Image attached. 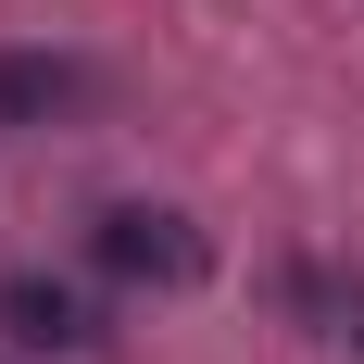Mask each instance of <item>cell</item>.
<instances>
[{"label": "cell", "instance_id": "1", "mask_svg": "<svg viewBox=\"0 0 364 364\" xmlns=\"http://www.w3.org/2000/svg\"><path fill=\"white\" fill-rule=\"evenodd\" d=\"M88 264H101V277H126V289H188V277H201V226L188 214H151V201H113L101 226H88Z\"/></svg>", "mask_w": 364, "mask_h": 364}, {"label": "cell", "instance_id": "2", "mask_svg": "<svg viewBox=\"0 0 364 364\" xmlns=\"http://www.w3.org/2000/svg\"><path fill=\"white\" fill-rule=\"evenodd\" d=\"M101 101V75L75 50H0V139H38V126H75Z\"/></svg>", "mask_w": 364, "mask_h": 364}, {"label": "cell", "instance_id": "3", "mask_svg": "<svg viewBox=\"0 0 364 364\" xmlns=\"http://www.w3.org/2000/svg\"><path fill=\"white\" fill-rule=\"evenodd\" d=\"M0 339H13V352H75V339H88V301H75L63 277H13V289H0Z\"/></svg>", "mask_w": 364, "mask_h": 364}, {"label": "cell", "instance_id": "4", "mask_svg": "<svg viewBox=\"0 0 364 364\" xmlns=\"http://www.w3.org/2000/svg\"><path fill=\"white\" fill-rule=\"evenodd\" d=\"M277 289H289V314H301L314 339H339V352H364V277H339V264H314V252H301L289 277H277Z\"/></svg>", "mask_w": 364, "mask_h": 364}]
</instances>
